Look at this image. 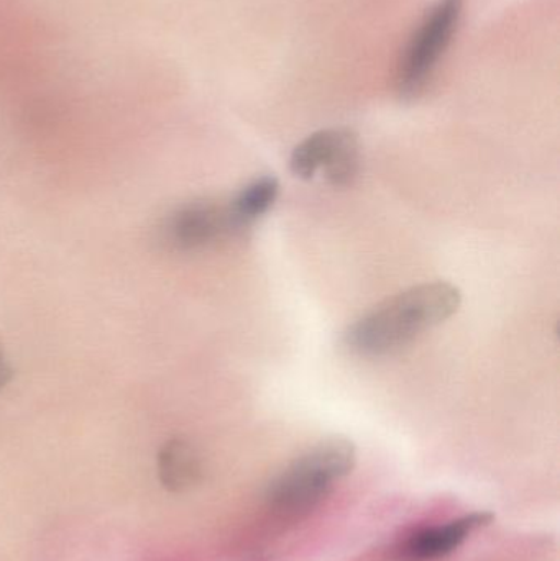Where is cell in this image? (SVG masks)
Listing matches in <instances>:
<instances>
[{
    "label": "cell",
    "instance_id": "cell-9",
    "mask_svg": "<svg viewBox=\"0 0 560 561\" xmlns=\"http://www.w3.org/2000/svg\"><path fill=\"white\" fill-rule=\"evenodd\" d=\"M10 366L9 362L5 359V355H3L2 350H0V389L9 382L10 379Z\"/></svg>",
    "mask_w": 560,
    "mask_h": 561
},
{
    "label": "cell",
    "instance_id": "cell-1",
    "mask_svg": "<svg viewBox=\"0 0 560 561\" xmlns=\"http://www.w3.org/2000/svg\"><path fill=\"white\" fill-rule=\"evenodd\" d=\"M460 304L462 293L454 284L446 280L418 284L355 320L345 332V345L358 355H390L426 330L446 322Z\"/></svg>",
    "mask_w": 560,
    "mask_h": 561
},
{
    "label": "cell",
    "instance_id": "cell-7",
    "mask_svg": "<svg viewBox=\"0 0 560 561\" xmlns=\"http://www.w3.org/2000/svg\"><path fill=\"white\" fill-rule=\"evenodd\" d=\"M158 478L171 493H184L203 480L199 451L184 438H171L158 451Z\"/></svg>",
    "mask_w": 560,
    "mask_h": 561
},
{
    "label": "cell",
    "instance_id": "cell-6",
    "mask_svg": "<svg viewBox=\"0 0 560 561\" xmlns=\"http://www.w3.org/2000/svg\"><path fill=\"white\" fill-rule=\"evenodd\" d=\"M489 513H472L408 534L393 550L395 561H441L454 556L477 530L492 523Z\"/></svg>",
    "mask_w": 560,
    "mask_h": 561
},
{
    "label": "cell",
    "instance_id": "cell-8",
    "mask_svg": "<svg viewBox=\"0 0 560 561\" xmlns=\"http://www.w3.org/2000/svg\"><path fill=\"white\" fill-rule=\"evenodd\" d=\"M278 194L279 181L272 174H266L250 181L236 196L230 197L227 203L240 232L265 216L275 206Z\"/></svg>",
    "mask_w": 560,
    "mask_h": 561
},
{
    "label": "cell",
    "instance_id": "cell-2",
    "mask_svg": "<svg viewBox=\"0 0 560 561\" xmlns=\"http://www.w3.org/2000/svg\"><path fill=\"white\" fill-rule=\"evenodd\" d=\"M357 450L345 438H328L286 465L265 488L273 513L299 517L318 507L354 470Z\"/></svg>",
    "mask_w": 560,
    "mask_h": 561
},
{
    "label": "cell",
    "instance_id": "cell-5",
    "mask_svg": "<svg viewBox=\"0 0 560 561\" xmlns=\"http://www.w3.org/2000/svg\"><path fill=\"white\" fill-rule=\"evenodd\" d=\"M229 203L191 201L178 207L164 224V237L174 249L196 252L239 233Z\"/></svg>",
    "mask_w": 560,
    "mask_h": 561
},
{
    "label": "cell",
    "instance_id": "cell-3",
    "mask_svg": "<svg viewBox=\"0 0 560 561\" xmlns=\"http://www.w3.org/2000/svg\"><path fill=\"white\" fill-rule=\"evenodd\" d=\"M466 0H437L401 53L397 92L403 101H414L430 84L444 53L449 48L462 16Z\"/></svg>",
    "mask_w": 560,
    "mask_h": 561
},
{
    "label": "cell",
    "instance_id": "cell-4",
    "mask_svg": "<svg viewBox=\"0 0 560 561\" xmlns=\"http://www.w3.org/2000/svg\"><path fill=\"white\" fill-rule=\"evenodd\" d=\"M289 168L299 180H312L322 171L332 186H348L361 168L358 137L351 128L315 131L296 145L289 158Z\"/></svg>",
    "mask_w": 560,
    "mask_h": 561
}]
</instances>
